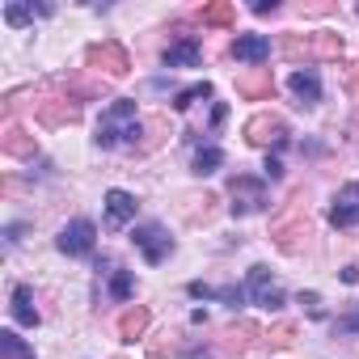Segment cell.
<instances>
[{
    "label": "cell",
    "instance_id": "cell-26",
    "mask_svg": "<svg viewBox=\"0 0 359 359\" xmlns=\"http://www.w3.org/2000/svg\"><path fill=\"white\" fill-rule=\"evenodd\" d=\"M254 334H258L254 325H237V330H229V334H224V338H229V342H224V355H241V351L250 346Z\"/></svg>",
    "mask_w": 359,
    "mask_h": 359
},
{
    "label": "cell",
    "instance_id": "cell-5",
    "mask_svg": "<svg viewBox=\"0 0 359 359\" xmlns=\"http://www.w3.org/2000/svg\"><path fill=\"white\" fill-rule=\"evenodd\" d=\"M131 245H135V250L144 254V262H152V266L173 254V237H169L161 224H140V229L131 233Z\"/></svg>",
    "mask_w": 359,
    "mask_h": 359
},
{
    "label": "cell",
    "instance_id": "cell-32",
    "mask_svg": "<svg viewBox=\"0 0 359 359\" xmlns=\"http://www.w3.org/2000/svg\"><path fill=\"white\" fill-rule=\"evenodd\" d=\"M187 292H191L195 300H216V292H220V287H208V283H191Z\"/></svg>",
    "mask_w": 359,
    "mask_h": 359
},
{
    "label": "cell",
    "instance_id": "cell-9",
    "mask_svg": "<svg viewBox=\"0 0 359 359\" xmlns=\"http://www.w3.org/2000/svg\"><path fill=\"white\" fill-rule=\"evenodd\" d=\"M39 118H43L47 127H60V123H76V118H81V102H76V93L39 102Z\"/></svg>",
    "mask_w": 359,
    "mask_h": 359
},
{
    "label": "cell",
    "instance_id": "cell-24",
    "mask_svg": "<svg viewBox=\"0 0 359 359\" xmlns=\"http://www.w3.org/2000/svg\"><path fill=\"white\" fill-rule=\"evenodd\" d=\"M0 351H5V359H34V351L13 334V330H5V334H0Z\"/></svg>",
    "mask_w": 359,
    "mask_h": 359
},
{
    "label": "cell",
    "instance_id": "cell-20",
    "mask_svg": "<svg viewBox=\"0 0 359 359\" xmlns=\"http://www.w3.org/2000/svg\"><path fill=\"white\" fill-rule=\"evenodd\" d=\"M199 22H203V26H233V22H237V9L229 5V0H216V5L199 9Z\"/></svg>",
    "mask_w": 359,
    "mask_h": 359
},
{
    "label": "cell",
    "instance_id": "cell-23",
    "mask_svg": "<svg viewBox=\"0 0 359 359\" xmlns=\"http://www.w3.org/2000/svg\"><path fill=\"white\" fill-rule=\"evenodd\" d=\"M313 43H317V60H338L342 55V34H330V30H321V34H313Z\"/></svg>",
    "mask_w": 359,
    "mask_h": 359
},
{
    "label": "cell",
    "instance_id": "cell-12",
    "mask_svg": "<svg viewBox=\"0 0 359 359\" xmlns=\"http://www.w3.org/2000/svg\"><path fill=\"white\" fill-rule=\"evenodd\" d=\"M287 85H292V93H296L300 106H317L321 102V76H317V68H296L287 76Z\"/></svg>",
    "mask_w": 359,
    "mask_h": 359
},
{
    "label": "cell",
    "instance_id": "cell-30",
    "mask_svg": "<svg viewBox=\"0 0 359 359\" xmlns=\"http://www.w3.org/2000/svg\"><path fill=\"white\" fill-rule=\"evenodd\" d=\"M30 18H34V9H26V5H5V22H9V26H30Z\"/></svg>",
    "mask_w": 359,
    "mask_h": 359
},
{
    "label": "cell",
    "instance_id": "cell-8",
    "mask_svg": "<svg viewBox=\"0 0 359 359\" xmlns=\"http://www.w3.org/2000/svg\"><path fill=\"white\" fill-rule=\"evenodd\" d=\"M330 224H334V229H355V224H359V182L338 187L334 208H330Z\"/></svg>",
    "mask_w": 359,
    "mask_h": 359
},
{
    "label": "cell",
    "instance_id": "cell-28",
    "mask_svg": "<svg viewBox=\"0 0 359 359\" xmlns=\"http://www.w3.org/2000/svg\"><path fill=\"white\" fill-rule=\"evenodd\" d=\"M266 338H271V346H292V342H296V325H292V321H279Z\"/></svg>",
    "mask_w": 359,
    "mask_h": 359
},
{
    "label": "cell",
    "instance_id": "cell-11",
    "mask_svg": "<svg viewBox=\"0 0 359 359\" xmlns=\"http://www.w3.org/2000/svg\"><path fill=\"white\" fill-rule=\"evenodd\" d=\"M233 60H241V64H266L271 60V39L266 34H237L233 39Z\"/></svg>",
    "mask_w": 359,
    "mask_h": 359
},
{
    "label": "cell",
    "instance_id": "cell-36",
    "mask_svg": "<svg viewBox=\"0 0 359 359\" xmlns=\"http://www.w3.org/2000/svg\"><path fill=\"white\" fill-rule=\"evenodd\" d=\"M224 118H229V106H216V110H212V127H220Z\"/></svg>",
    "mask_w": 359,
    "mask_h": 359
},
{
    "label": "cell",
    "instance_id": "cell-27",
    "mask_svg": "<svg viewBox=\"0 0 359 359\" xmlns=\"http://www.w3.org/2000/svg\"><path fill=\"white\" fill-rule=\"evenodd\" d=\"M144 131H148V140L140 144V152H152V148L165 140V118H161V114H156V118H148V123H144Z\"/></svg>",
    "mask_w": 359,
    "mask_h": 359
},
{
    "label": "cell",
    "instance_id": "cell-17",
    "mask_svg": "<svg viewBox=\"0 0 359 359\" xmlns=\"http://www.w3.org/2000/svg\"><path fill=\"white\" fill-rule=\"evenodd\" d=\"M148 321H152V313L144 309V304H135V309H127L123 317H118V338L123 342H135L144 330H148Z\"/></svg>",
    "mask_w": 359,
    "mask_h": 359
},
{
    "label": "cell",
    "instance_id": "cell-1",
    "mask_svg": "<svg viewBox=\"0 0 359 359\" xmlns=\"http://www.w3.org/2000/svg\"><path fill=\"white\" fill-rule=\"evenodd\" d=\"M140 135H144V123H140V114H135V102H127V97L110 102L106 114H102V123H97V148H114V144L140 148V144H144Z\"/></svg>",
    "mask_w": 359,
    "mask_h": 359
},
{
    "label": "cell",
    "instance_id": "cell-18",
    "mask_svg": "<svg viewBox=\"0 0 359 359\" xmlns=\"http://www.w3.org/2000/svg\"><path fill=\"white\" fill-rule=\"evenodd\" d=\"M271 89H275V81H271V68H262V72H254V76H241V81H237V93H241V97H250V102L266 97Z\"/></svg>",
    "mask_w": 359,
    "mask_h": 359
},
{
    "label": "cell",
    "instance_id": "cell-2",
    "mask_svg": "<svg viewBox=\"0 0 359 359\" xmlns=\"http://www.w3.org/2000/svg\"><path fill=\"white\" fill-rule=\"evenodd\" d=\"M229 195H233V216H237V220L271 208V191L258 182V177H250V173H237V177H233V182H229Z\"/></svg>",
    "mask_w": 359,
    "mask_h": 359
},
{
    "label": "cell",
    "instance_id": "cell-34",
    "mask_svg": "<svg viewBox=\"0 0 359 359\" xmlns=\"http://www.w3.org/2000/svg\"><path fill=\"white\" fill-rule=\"evenodd\" d=\"M346 89L359 93V64H346Z\"/></svg>",
    "mask_w": 359,
    "mask_h": 359
},
{
    "label": "cell",
    "instance_id": "cell-21",
    "mask_svg": "<svg viewBox=\"0 0 359 359\" xmlns=\"http://www.w3.org/2000/svg\"><path fill=\"white\" fill-rule=\"evenodd\" d=\"M279 51H283L287 60H300V55L313 60V55H317V43H313V34H304V39H300V34H287V39L279 43Z\"/></svg>",
    "mask_w": 359,
    "mask_h": 359
},
{
    "label": "cell",
    "instance_id": "cell-14",
    "mask_svg": "<svg viewBox=\"0 0 359 359\" xmlns=\"http://www.w3.org/2000/svg\"><path fill=\"white\" fill-rule=\"evenodd\" d=\"M165 68H199V60H203V47L195 43V39H182V43H173V47H165Z\"/></svg>",
    "mask_w": 359,
    "mask_h": 359
},
{
    "label": "cell",
    "instance_id": "cell-13",
    "mask_svg": "<svg viewBox=\"0 0 359 359\" xmlns=\"http://www.w3.org/2000/svg\"><path fill=\"white\" fill-rule=\"evenodd\" d=\"M135 212H140L135 195H127V191H106V224H110V229H123L127 220H135Z\"/></svg>",
    "mask_w": 359,
    "mask_h": 359
},
{
    "label": "cell",
    "instance_id": "cell-15",
    "mask_svg": "<svg viewBox=\"0 0 359 359\" xmlns=\"http://www.w3.org/2000/svg\"><path fill=\"white\" fill-rule=\"evenodd\" d=\"M275 245L283 254H300L309 245V220H292V224H279L275 229Z\"/></svg>",
    "mask_w": 359,
    "mask_h": 359
},
{
    "label": "cell",
    "instance_id": "cell-22",
    "mask_svg": "<svg viewBox=\"0 0 359 359\" xmlns=\"http://www.w3.org/2000/svg\"><path fill=\"white\" fill-rule=\"evenodd\" d=\"M203 97H212V85H208V81L187 85V89H177V93H173V110H191V106L203 102Z\"/></svg>",
    "mask_w": 359,
    "mask_h": 359
},
{
    "label": "cell",
    "instance_id": "cell-7",
    "mask_svg": "<svg viewBox=\"0 0 359 359\" xmlns=\"http://www.w3.org/2000/svg\"><path fill=\"white\" fill-rule=\"evenodd\" d=\"M245 292H250L254 304H262V309H271V313L283 309V292L271 283V266H262V262L250 266V283H245Z\"/></svg>",
    "mask_w": 359,
    "mask_h": 359
},
{
    "label": "cell",
    "instance_id": "cell-6",
    "mask_svg": "<svg viewBox=\"0 0 359 359\" xmlns=\"http://www.w3.org/2000/svg\"><path fill=\"white\" fill-rule=\"evenodd\" d=\"M245 140L250 144H258V148H287V123L279 118V114H254L250 123H245Z\"/></svg>",
    "mask_w": 359,
    "mask_h": 359
},
{
    "label": "cell",
    "instance_id": "cell-38",
    "mask_svg": "<svg viewBox=\"0 0 359 359\" xmlns=\"http://www.w3.org/2000/svg\"><path fill=\"white\" fill-rule=\"evenodd\" d=\"M355 13H359V9H355Z\"/></svg>",
    "mask_w": 359,
    "mask_h": 359
},
{
    "label": "cell",
    "instance_id": "cell-35",
    "mask_svg": "<svg viewBox=\"0 0 359 359\" xmlns=\"http://www.w3.org/2000/svg\"><path fill=\"white\" fill-rule=\"evenodd\" d=\"M254 13H258V18H266V13H279V0H258V5H254Z\"/></svg>",
    "mask_w": 359,
    "mask_h": 359
},
{
    "label": "cell",
    "instance_id": "cell-4",
    "mask_svg": "<svg viewBox=\"0 0 359 359\" xmlns=\"http://www.w3.org/2000/svg\"><path fill=\"white\" fill-rule=\"evenodd\" d=\"M85 60H89L93 72H106V76H127V72H131V55H127V47H118L114 39L93 43V47L85 51Z\"/></svg>",
    "mask_w": 359,
    "mask_h": 359
},
{
    "label": "cell",
    "instance_id": "cell-25",
    "mask_svg": "<svg viewBox=\"0 0 359 359\" xmlns=\"http://www.w3.org/2000/svg\"><path fill=\"white\" fill-rule=\"evenodd\" d=\"M131 292H135V279H131V271H114V279H110V300L127 304V300H131Z\"/></svg>",
    "mask_w": 359,
    "mask_h": 359
},
{
    "label": "cell",
    "instance_id": "cell-33",
    "mask_svg": "<svg viewBox=\"0 0 359 359\" xmlns=\"http://www.w3.org/2000/svg\"><path fill=\"white\" fill-rule=\"evenodd\" d=\"M266 177H271V182H279V177H283V165H279V156H266Z\"/></svg>",
    "mask_w": 359,
    "mask_h": 359
},
{
    "label": "cell",
    "instance_id": "cell-29",
    "mask_svg": "<svg viewBox=\"0 0 359 359\" xmlns=\"http://www.w3.org/2000/svg\"><path fill=\"white\" fill-rule=\"evenodd\" d=\"M334 334H359V304H355V309H346V313L334 321Z\"/></svg>",
    "mask_w": 359,
    "mask_h": 359
},
{
    "label": "cell",
    "instance_id": "cell-31",
    "mask_svg": "<svg viewBox=\"0 0 359 359\" xmlns=\"http://www.w3.org/2000/svg\"><path fill=\"white\" fill-rule=\"evenodd\" d=\"M300 304L309 309V317H325V313H321V296H317V292H300Z\"/></svg>",
    "mask_w": 359,
    "mask_h": 359
},
{
    "label": "cell",
    "instance_id": "cell-3",
    "mask_svg": "<svg viewBox=\"0 0 359 359\" xmlns=\"http://www.w3.org/2000/svg\"><path fill=\"white\" fill-rule=\"evenodd\" d=\"M55 245H60V254H68V258H89L93 254V245H97V229H93V220H68L64 229H60V237H55Z\"/></svg>",
    "mask_w": 359,
    "mask_h": 359
},
{
    "label": "cell",
    "instance_id": "cell-19",
    "mask_svg": "<svg viewBox=\"0 0 359 359\" xmlns=\"http://www.w3.org/2000/svg\"><path fill=\"white\" fill-rule=\"evenodd\" d=\"M224 165V148H216V144H208V148H199L195 152V161H191V169L199 173V177H208V173H216Z\"/></svg>",
    "mask_w": 359,
    "mask_h": 359
},
{
    "label": "cell",
    "instance_id": "cell-16",
    "mask_svg": "<svg viewBox=\"0 0 359 359\" xmlns=\"http://www.w3.org/2000/svg\"><path fill=\"white\" fill-rule=\"evenodd\" d=\"M9 313H13V321H18V325H30V330L43 321V317H39V309H34V292H30L26 283H18V287H13V304H9Z\"/></svg>",
    "mask_w": 359,
    "mask_h": 359
},
{
    "label": "cell",
    "instance_id": "cell-37",
    "mask_svg": "<svg viewBox=\"0 0 359 359\" xmlns=\"http://www.w3.org/2000/svg\"><path fill=\"white\" fill-rule=\"evenodd\" d=\"M342 283H359V271L355 266H342Z\"/></svg>",
    "mask_w": 359,
    "mask_h": 359
},
{
    "label": "cell",
    "instance_id": "cell-10",
    "mask_svg": "<svg viewBox=\"0 0 359 359\" xmlns=\"http://www.w3.org/2000/svg\"><path fill=\"white\" fill-rule=\"evenodd\" d=\"M0 148H5V156H18V161H34V152H39V140H34L26 127L9 123V127H5V135H0Z\"/></svg>",
    "mask_w": 359,
    "mask_h": 359
}]
</instances>
